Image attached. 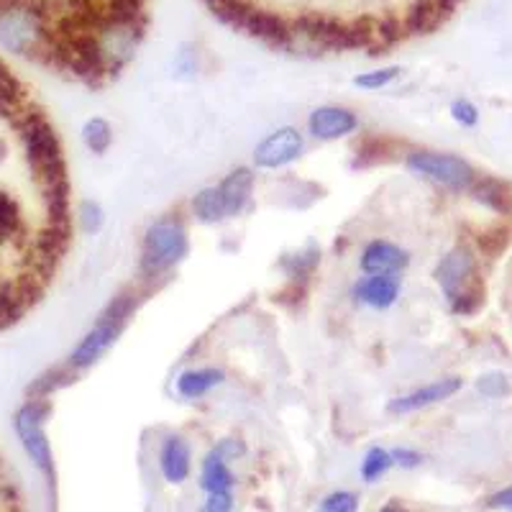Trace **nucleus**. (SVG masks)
<instances>
[{"instance_id":"20","label":"nucleus","mask_w":512,"mask_h":512,"mask_svg":"<svg viewBox=\"0 0 512 512\" xmlns=\"http://www.w3.org/2000/svg\"><path fill=\"white\" fill-rule=\"evenodd\" d=\"M203 3L221 24L231 26V29H241L246 13L254 6L251 0H203Z\"/></svg>"},{"instance_id":"34","label":"nucleus","mask_w":512,"mask_h":512,"mask_svg":"<svg viewBox=\"0 0 512 512\" xmlns=\"http://www.w3.org/2000/svg\"><path fill=\"white\" fill-rule=\"evenodd\" d=\"M479 246H484L487 251H500L507 246V231L497 228V231H487L482 233V239H479Z\"/></svg>"},{"instance_id":"18","label":"nucleus","mask_w":512,"mask_h":512,"mask_svg":"<svg viewBox=\"0 0 512 512\" xmlns=\"http://www.w3.org/2000/svg\"><path fill=\"white\" fill-rule=\"evenodd\" d=\"M192 213L200 223H221L228 218L226 203L218 187H203V190L192 198Z\"/></svg>"},{"instance_id":"16","label":"nucleus","mask_w":512,"mask_h":512,"mask_svg":"<svg viewBox=\"0 0 512 512\" xmlns=\"http://www.w3.org/2000/svg\"><path fill=\"white\" fill-rule=\"evenodd\" d=\"M226 382V374L216 367H200V369H187L177 377V392L185 400H198V397L208 395L210 390H216Z\"/></svg>"},{"instance_id":"1","label":"nucleus","mask_w":512,"mask_h":512,"mask_svg":"<svg viewBox=\"0 0 512 512\" xmlns=\"http://www.w3.org/2000/svg\"><path fill=\"white\" fill-rule=\"evenodd\" d=\"M136 303H139V297H136L134 290L118 292L111 303L105 305L103 313L98 315L95 326L85 333V338H82L80 344H77V349L72 351L70 359H67V367L75 369V372L93 367L95 361L116 344L118 336H121L123 328H126L128 318H131V313L136 310Z\"/></svg>"},{"instance_id":"26","label":"nucleus","mask_w":512,"mask_h":512,"mask_svg":"<svg viewBox=\"0 0 512 512\" xmlns=\"http://www.w3.org/2000/svg\"><path fill=\"white\" fill-rule=\"evenodd\" d=\"M318 262H320L318 251L308 249V251H300V254L295 256H287L285 262H282V267L287 269V274H290L292 280H305V277H310V272H313Z\"/></svg>"},{"instance_id":"5","label":"nucleus","mask_w":512,"mask_h":512,"mask_svg":"<svg viewBox=\"0 0 512 512\" xmlns=\"http://www.w3.org/2000/svg\"><path fill=\"white\" fill-rule=\"evenodd\" d=\"M474 272H477V259H474L472 249L469 246H456L438 262L433 277H436L438 287L443 290L448 303H454L466 287L477 282L474 280Z\"/></svg>"},{"instance_id":"7","label":"nucleus","mask_w":512,"mask_h":512,"mask_svg":"<svg viewBox=\"0 0 512 512\" xmlns=\"http://www.w3.org/2000/svg\"><path fill=\"white\" fill-rule=\"evenodd\" d=\"M241 31H246L254 39L264 41L272 49H285V52L295 49L290 21L285 16H280V13L267 11V8L251 6V11L244 18V24H241Z\"/></svg>"},{"instance_id":"28","label":"nucleus","mask_w":512,"mask_h":512,"mask_svg":"<svg viewBox=\"0 0 512 512\" xmlns=\"http://www.w3.org/2000/svg\"><path fill=\"white\" fill-rule=\"evenodd\" d=\"M175 72L182 80H192V77L198 75V49H192L190 44H185L175 57Z\"/></svg>"},{"instance_id":"14","label":"nucleus","mask_w":512,"mask_h":512,"mask_svg":"<svg viewBox=\"0 0 512 512\" xmlns=\"http://www.w3.org/2000/svg\"><path fill=\"white\" fill-rule=\"evenodd\" d=\"M223 195V203H226L228 218L241 216L251 203V190H254V175H251L249 167H239L228 172L223 177V182L218 185Z\"/></svg>"},{"instance_id":"35","label":"nucleus","mask_w":512,"mask_h":512,"mask_svg":"<svg viewBox=\"0 0 512 512\" xmlns=\"http://www.w3.org/2000/svg\"><path fill=\"white\" fill-rule=\"evenodd\" d=\"M489 507H495V510H507L512 512V484L507 489H502V492H497V495H492L487 500Z\"/></svg>"},{"instance_id":"27","label":"nucleus","mask_w":512,"mask_h":512,"mask_svg":"<svg viewBox=\"0 0 512 512\" xmlns=\"http://www.w3.org/2000/svg\"><path fill=\"white\" fill-rule=\"evenodd\" d=\"M77 221H80L82 231L85 233H98L100 228H103L105 213L98 203L85 200V203H80V208H77Z\"/></svg>"},{"instance_id":"4","label":"nucleus","mask_w":512,"mask_h":512,"mask_svg":"<svg viewBox=\"0 0 512 512\" xmlns=\"http://www.w3.org/2000/svg\"><path fill=\"white\" fill-rule=\"evenodd\" d=\"M49 400H29L24 408L16 413V433L24 443V451L31 456L41 472L52 477V448H49L47 433H44V420L49 415Z\"/></svg>"},{"instance_id":"11","label":"nucleus","mask_w":512,"mask_h":512,"mask_svg":"<svg viewBox=\"0 0 512 512\" xmlns=\"http://www.w3.org/2000/svg\"><path fill=\"white\" fill-rule=\"evenodd\" d=\"M359 264L364 274H402L410 267V254L392 241L374 239L364 246Z\"/></svg>"},{"instance_id":"15","label":"nucleus","mask_w":512,"mask_h":512,"mask_svg":"<svg viewBox=\"0 0 512 512\" xmlns=\"http://www.w3.org/2000/svg\"><path fill=\"white\" fill-rule=\"evenodd\" d=\"M233 484H236V477H233L228 461L218 454L216 448H210L203 464H200V489L205 495H210V492H231Z\"/></svg>"},{"instance_id":"24","label":"nucleus","mask_w":512,"mask_h":512,"mask_svg":"<svg viewBox=\"0 0 512 512\" xmlns=\"http://www.w3.org/2000/svg\"><path fill=\"white\" fill-rule=\"evenodd\" d=\"M400 67L397 64H390V67H379V70H369V72H361V75L354 77V88L359 90H382L387 85L400 77Z\"/></svg>"},{"instance_id":"33","label":"nucleus","mask_w":512,"mask_h":512,"mask_svg":"<svg viewBox=\"0 0 512 512\" xmlns=\"http://www.w3.org/2000/svg\"><path fill=\"white\" fill-rule=\"evenodd\" d=\"M213 448H216L218 454H221L226 461H233V459H241V456H246V443L239 441V438H223V441H218Z\"/></svg>"},{"instance_id":"10","label":"nucleus","mask_w":512,"mask_h":512,"mask_svg":"<svg viewBox=\"0 0 512 512\" xmlns=\"http://www.w3.org/2000/svg\"><path fill=\"white\" fill-rule=\"evenodd\" d=\"M308 128L318 141H336L354 134L359 128V118L354 116V111L341 108V105H320L310 113Z\"/></svg>"},{"instance_id":"25","label":"nucleus","mask_w":512,"mask_h":512,"mask_svg":"<svg viewBox=\"0 0 512 512\" xmlns=\"http://www.w3.org/2000/svg\"><path fill=\"white\" fill-rule=\"evenodd\" d=\"M318 512H359V495L351 489H336L320 500Z\"/></svg>"},{"instance_id":"37","label":"nucleus","mask_w":512,"mask_h":512,"mask_svg":"<svg viewBox=\"0 0 512 512\" xmlns=\"http://www.w3.org/2000/svg\"><path fill=\"white\" fill-rule=\"evenodd\" d=\"M6 157H8V146H6V141L0 139V162H3Z\"/></svg>"},{"instance_id":"6","label":"nucleus","mask_w":512,"mask_h":512,"mask_svg":"<svg viewBox=\"0 0 512 512\" xmlns=\"http://www.w3.org/2000/svg\"><path fill=\"white\" fill-rule=\"evenodd\" d=\"M305 149L303 134L295 126L277 128L262 144H256L254 149V164L259 169H280L300 159Z\"/></svg>"},{"instance_id":"19","label":"nucleus","mask_w":512,"mask_h":512,"mask_svg":"<svg viewBox=\"0 0 512 512\" xmlns=\"http://www.w3.org/2000/svg\"><path fill=\"white\" fill-rule=\"evenodd\" d=\"M72 379H75V369H70L67 364H64V367L49 369V372H44L41 377H36L34 384L29 387L31 400H49L54 392L67 387Z\"/></svg>"},{"instance_id":"36","label":"nucleus","mask_w":512,"mask_h":512,"mask_svg":"<svg viewBox=\"0 0 512 512\" xmlns=\"http://www.w3.org/2000/svg\"><path fill=\"white\" fill-rule=\"evenodd\" d=\"M379 512H408V510H405V507H402L397 500H390L387 505H382V510Z\"/></svg>"},{"instance_id":"3","label":"nucleus","mask_w":512,"mask_h":512,"mask_svg":"<svg viewBox=\"0 0 512 512\" xmlns=\"http://www.w3.org/2000/svg\"><path fill=\"white\" fill-rule=\"evenodd\" d=\"M408 169L413 175L423 177V180L441 185L446 190L466 192L472 190L477 182V172L466 159L456 157V154L443 152H413L405 159Z\"/></svg>"},{"instance_id":"12","label":"nucleus","mask_w":512,"mask_h":512,"mask_svg":"<svg viewBox=\"0 0 512 512\" xmlns=\"http://www.w3.org/2000/svg\"><path fill=\"white\" fill-rule=\"evenodd\" d=\"M159 469L169 484H182L192 472V451L190 443L182 436H167L159 448Z\"/></svg>"},{"instance_id":"30","label":"nucleus","mask_w":512,"mask_h":512,"mask_svg":"<svg viewBox=\"0 0 512 512\" xmlns=\"http://www.w3.org/2000/svg\"><path fill=\"white\" fill-rule=\"evenodd\" d=\"M451 118H454L459 126H477L479 123V111L477 105L469 103V100H456L454 105H451Z\"/></svg>"},{"instance_id":"31","label":"nucleus","mask_w":512,"mask_h":512,"mask_svg":"<svg viewBox=\"0 0 512 512\" xmlns=\"http://www.w3.org/2000/svg\"><path fill=\"white\" fill-rule=\"evenodd\" d=\"M390 454H392V461H395V466H400V469H418L425 459L418 448H410V446H397L392 448Z\"/></svg>"},{"instance_id":"17","label":"nucleus","mask_w":512,"mask_h":512,"mask_svg":"<svg viewBox=\"0 0 512 512\" xmlns=\"http://www.w3.org/2000/svg\"><path fill=\"white\" fill-rule=\"evenodd\" d=\"M472 192L479 203H484L487 208L495 210V213H502V216L512 213L510 187H507L502 180H497V177H477Z\"/></svg>"},{"instance_id":"22","label":"nucleus","mask_w":512,"mask_h":512,"mask_svg":"<svg viewBox=\"0 0 512 512\" xmlns=\"http://www.w3.org/2000/svg\"><path fill=\"white\" fill-rule=\"evenodd\" d=\"M82 141H85V146H88L93 154H105L113 144L111 123L100 116L85 121V126H82Z\"/></svg>"},{"instance_id":"32","label":"nucleus","mask_w":512,"mask_h":512,"mask_svg":"<svg viewBox=\"0 0 512 512\" xmlns=\"http://www.w3.org/2000/svg\"><path fill=\"white\" fill-rule=\"evenodd\" d=\"M203 512H233L231 492H210L203 502Z\"/></svg>"},{"instance_id":"23","label":"nucleus","mask_w":512,"mask_h":512,"mask_svg":"<svg viewBox=\"0 0 512 512\" xmlns=\"http://www.w3.org/2000/svg\"><path fill=\"white\" fill-rule=\"evenodd\" d=\"M377 24V54H384V49L395 47L405 39V26H402V18L395 13H384V16L374 18Z\"/></svg>"},{"instance_id":"13","label":"nucleus","mask_w":512,"mask_h":512,"mask_svg":"<svg viewBox=\"0 0 512 512\" xmlns=\"http://www.w3.org/2000/svg\"><path fill=\"white\" fill-rule=\"evenodd\" d=\"M448 21V13L443 11L438 0H413L402 16V26L408 36H428L441 29Z\"/></svg>"},{"instance_id":"9","label":"nucleus","mask_w":512,"mask_h":512,"mask_svg":"<svg viewBox=\"0 0 512 512\" xmlns=\"http://www.w3.org/2000/svg\"><path fill=\"white\" fill-rule=\"evenodd\" d=\"M402 292L400 274H364L351 287V297L356 303L372 310H387L397 303Z\"/></svg>"},{"instance_id":"8","label":"nucleus","mask_w":512,"mask_h":512,"mask_svg":"<svg viewBox=\"0 0 512 512\" xmlns=\"http://www.w3.org/2000/svg\"><path fill=\"white\" fill-rule=\"evenodd\" d=\"M464 387L459 377H446V379H436V382L425 384V387H418V390L408 392V395L395 397L387 405V413L392 415H408V413H418V410L433 408L438 402L448 400V397H454L456 392Z\"/></svg>"},{"instance_id":"21","label":"nucleus","mask_w":512,"mask_h":512,"mask_svg":"<svg viewBox=\"0 0 512 512\" xmlns=\"http://www.w3.org/2000/svg\"><path fill=\"white\" fill-rule=\"evenodd\" d=\"M392 466H395V461H392L390 451L382 446H374L369 448L367 454H364V459H361L359 474L367 484H377L379 479L387 477V472H390Z\"/></svg>"},{"instance_id":"2","label":"nucleus","mask_w":512,"mask_h":512,"mask_svg":"<svg viewBox=\"0 0 512 512\" xmlns=\"http://www.w3.org/2000/svg\"><path fill=\"white\" fill-rule=\"evenodd\" d=\"M190 251L187 231L177 218H159L144 233V246H141L139 272L144 280H154L169 272L182 262Z\"/></svg>"},{"instance_id":"29","label":"nucleus","mask_w":512,"mask_h":512,"mask_svg":"<svg viewBox=\"0 0 512 512\" xmlns=\"http://www.w3.org/2000/svg\"><path fill=\"white\" fill-rule=\"evenodd\" d=\"M479 392H482L484 397H502L510 392V384H507V377L500 372H492V374H484V377H479L477 382Z\"/></svg>"}]
</instances>
